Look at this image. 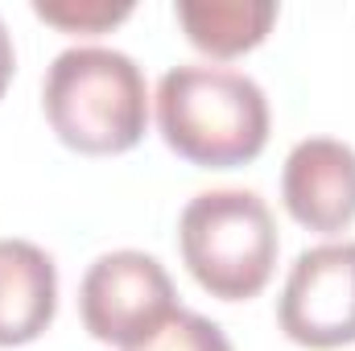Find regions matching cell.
Listing matches in <instances>:
<instances>
[{
  "label": "cell",
  "instance_id": "cell-1",
  "mask_svg": "<svg viewBox=\"0 0 355 351\" xmlns=\"http://www.w3.org/2000/svg\"><path fill=\"white\" fill-rule=\"evenodd\" d=\"M157 124L178 157L211 170L252 162L268 141V99L232 67L182 62L157 83Z\"/></svg>",
  "mask_w": 355,
  "mask_h": 351
},
{
  "label": "cell",
  "instance_id": "cell-2",
  "mask_svg": "<svg viewBox=\"0 0 355 351\" xmlns=\"http://www.w3.org/2000/svg\"><path fill=\"white\" fill-rule=\"evenodd\" d=\"M50 128L79 153H124L145 137L149 87L141 67L112 46H71L42 79Z\"/></svg>",
  "mask_w": 355,
  "mask_h": 351
},
{
  "label": "cell",
  "instance_id": "cell-3",
  "mask_svg": "<svg viewBox=\"0 0 355 351\" xmlns=\"http://www.w3.org/2000/svg\"><path fill=\"white\" fill-rule=\"evenodd\" d=\"M182 261L194 281L223 298H257L277 264V223L257 190H202L178 219Z\"/></svg>",
  "mask_w": 355,
  "mask_h": 351
},
{
  "label": "cell",
  "instance_id": "cell-4",
  "mask_svg": "<svg viewBox=\"0 0 355 351\" xmlns=\"http://www.w3.org/2000/svg\"><path fill=\"white\" fill-rule=\"evenodd\" d=\"M178 310L182 306H178L170 273L162 268L157 257L137 248L103 252L83 273V285H79L83 327L99 343L137 348L153 339Z\"/></svg>",
  "mask_w": 355,
  "mask_h": 351
},
{
  "label": "cell",
  "instance_id": "cell-5",
  "mask_svg": "<svg viewBox=\"0 0 355 351\" xmlns=\"http://www.w3.org/2000/svg\"><path fill=\"white\" fill-rule=\"evenodd\" d=\"M281 331L314 351H331L355 343V240L314 244L297 252L285 277Z\"/></svg>",
  "mask_w": 355,
  "mask_h": 351
},
{
  "label": "cell",
  "instance_id": "cell-6",
  "mask_svg": "<svg viewBox=\"0 0 355 351\" xmlns=\"http://www.w3.org/2000/svg\"><path fill=\"white\" fill-rule=\"evenodd\" d=\"M289 215L310 232H343L355 219V149L335 137L297 141L281 170Z\"/></svg>",
  "mask_w": 355,
  "mask_h": 351
},
{
  "label": "cell",
  "instance_id": "cell-7",
  "mask_svg": "<svg viewBox=\"0 0 355 351\" xmlns=\"http://www.w3.org/2000/svg\"><path fill=\"white\" fill-rule=\"evenodd\" d=\"M58 273L29 240H0V348L37 339L54 323Z\"/></svg>",
  "mask_w": 355,
  "mask_h": 351
},
{
  "label": "cell",
  "instance_id": "cell-8",
  "mask_svg": "<svg viewBox=\"0 0 355 351\" xmlns=\"http://www.w3.org/2000/svg\"><path fill=\"white\" fill-rule=\"evenodd\" d=\"M178 21L198 50L215 58H232L252 50L265 37L268 25L277 21V4L272 0H178Z\"/></svg>",
  "mask_w": 355,
  "mask_h": 351
},
{
  "label": "cell",
  "instance_id": "cell-9",
  "mask_svg": "<svg viewBox=\"0 0 355 351\" xmlns=\"http://www.w3.org/2000/svg\"><path fill=\"white\" fill-rule=\"evenodd\" d=\"M124 351H232V343H227L219 323H211V318H202L194 310H178L153 339Z\"/></svg>",
  "mask_w": 355,
  "mask_h": 351
},
{
  "label": "cell",
  "instance_id": "cell-10",
  "mask_svg": "<svg viewBox=\"0 0 355 351\" xmlns=\"http://www.w3.org/2000/svg\"><path fill=\"white\" fill-rule=\"evenodd\" d=\"M33 12L50 25H62V29H79V33H99L116 21H124L132 12L128 0H33Z\"/></svg>",
  "mask_w": 355,
  "mask_h": 351
},
{
  "label": "cell",
  "instance_id": "cell-11",
  "mask_svg": "<svg viewBox=\"0 0 355 351\" xmlns=\"http://www.w3.org/2000/svg\"><path fill=\"white\" fill-rule=\"evenodd\" d=\"M12 67H17V54H12L8 25H4V17H0V95H4V87H8V79H12Z\"/></svg>",
  "mask_w": 355,
  "mask_h": 351
}]
</instances>
